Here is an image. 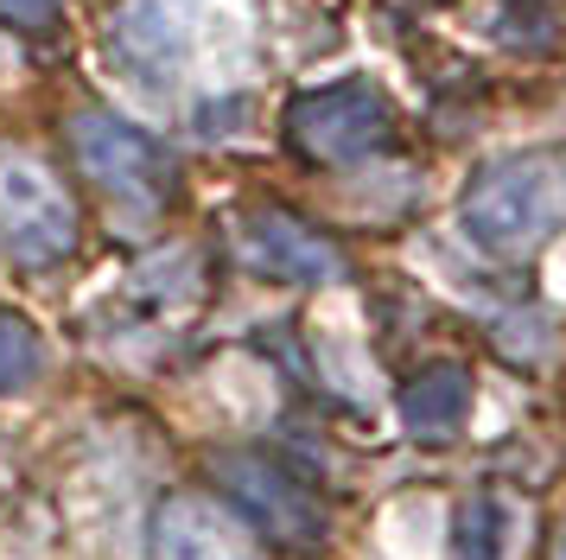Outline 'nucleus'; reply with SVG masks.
<instances>
[{"label": "nucleus", "instance_id": "nucleus-1", "mask_svg": "<svg viewBox=\"0 0 566 560\" xmlns=\"http://www.w3.org/2000/svg\"><path fill=\"white\" fill-rule=\"evenodd\" d=\"M464 236L496 261L535 255L566 229V159L560 153H510L490 159L484 173L464 185L459 204Z\"/></svg>", "mask_w": 566, "mask_h": 560}, {"label": "nucleus", "instance_id": "nucleus-2", "mask_svg": "<svg viewBox=\"0 0 566 560\" xmlns=\"http://www.w3.org/2000/svg\"><path fill=\"white\" fill-rule=\"evenodd\" d=\"M286 141L312 166H363L395 141V108L376 83H325L286 102Z\"/></svg>", "mask_w": 566, "mask_h": 560}, {"label": "nucleus", "instance_id": "nucleus-3", "mask_svg": "<svg viewBox=\"0 0 566 560\" xmlns=\"http://www.w3.org/2000/svg\"><path fill=\"white\" fill-rule=\"evenodd\" d=\"M71 153L90 173L96 191H108L115 204H128L134 217H154L172 198V159L147 127L122 122L108 108H77L71 115Z\"/></svg>", "mask_w": 566, "mask_h": 560}, {"label": "nucleus", "instance_id": "nucleus-4", "mask_svg": "<svg viewBox=\"0 0 566 560\" xmlns=\"http://www.w3.org/2000/svg\"><path fill=\"white\" fill-rule=\"evenodd\" d=\"M77 249V204L39 159H0V255L20 268H57Z\"/></svg>", "mask_w": 566, "mask_h": 560}, {"label": "nucleus", "instance_id": "nucleus-5", "mask_svg": "<svg viewBox=\"0 0 566 560\" xmlns=\"http://www.w3.org/2000/svg\"><path fill=\"white\" fill-rule=\"evenodd\" d=\"M217 490H223L217 504H230V516H249L268 541H286V548H318L325 529H332L325 504L286 465H274V458H261V453L217 458Z\"/></svg>", "mask_w": 566, "mask_h": 560}, {"label": "nucleus", "instance_id": "nucleus-6", "mask_svg": "<svg viewBox=\"0 0 566 560\" xmlns=\"http://www.w3.org/2000/svg\"><path fill=\"white\" fill-rule=\"evenodd\" d=\"M210 0H128L115 25H108V58L134 76V83H147V90H166L172 76L185 71V58H191V32L205 20Z\"/></svg>", "mask_w": 566, "mask_h": 560}, {"label": "nucleus", "instance_id": "nucleus-7", "mask_svg": "<svg viewBox=\"0 0 566 560\" xmlns=\"http://www.w3.org/2000/svg\"><path fill=\"white\" fill-rule=\"evenodd\" d=\"M147 548H154V560H261L249 529L230 516V504L198 497V490H172L154 509Z\"/></svg>", "mask_w": 566, "mask_h": 560}, {"label": "nucleus", "instance_id": "nucleus-8", "mask_svg": "<svg viewBox=\"0 0 566 560\" xmlns=\"http://www.w3.org/2000/svg\"><path fill=\"white\" fill-rule=\"evenodd\" d=\"M242 261L268 280H293V287H332L344 274L337 242H325L312 224L286 217V210H255L242 224Z\"/></svg>", "mask_w": 566, "mask_h": 560}, {"label": "nucleus", "instance_id": "nucleus-9", "mask_svg": "<svg viewBox=\"0 0 566 560\" xmlns=\"http://www.w3.org/2000/svg\"><path fill=\"white\" fill-rule=\"evenodd\" d=\"M471 414V370L464 363H433L401 388V427L413 439H452Z\"/></svg>", "mask_w": 566, "mask_h": 560}, {"label": "nucleus", "instance_id": "nucleus-10", "mask_svg": "<svg viewBox=\"0 0 566 560\" xmlns=\"http://www.w3.org/2000/svg\"><path fill=\"white\" fill-rule=\"evenodd\" d=\"M515 535H522V516H515L510 497L478 490L452 516V560H510Z\"/></svg>", "mask_w": 566, "mask_h": 560}, {"label": "nucleus", "instance_id": "nucleus-11", "mask_svg": "<svg viewBox=\"0 0 566 560\" xmlns=\"http://www.w3.org/2000/svg\"><path fill=\"white\" fill-rule=\"evenodd\" d=\"M45 376V338L32 331V319L0 305V395H27Z\"/></svg>", "mask_w": 566, "mask_h": 560}, {"label": "nucleus", "instance_id": "nucleus-12", "mask_svg": "<svg viewBox=\"0 0 566 560\" xmlns=\"http://www.w3.org/2000/svg\"><path fill=\"white\" fill-rule=\"evenodd\" d=\"M57 7H64V0H0V25H13V32H45V25H57Z\"/></svg>", "mask_w": 566, "mask_h": 560}, {"label": "nucleus", "instance_id": "nucleus-13", "mask_svg": "<svg viewBox=\"0 0 566 560\" xmlns=\"http://www.w3.org/2000/svg\"><path fill=\"white\" fill-rule=\"evenodd\" d=\"M554 560H566V535H560V548H554Z\"/></svg>", "mask_w": 566, "mask_h": 560}]
</instances>
